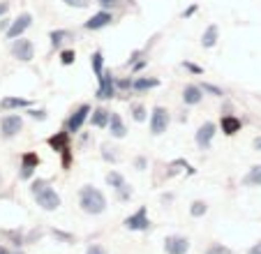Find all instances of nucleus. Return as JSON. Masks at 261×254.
<instances>
[{
  "mask_svg": "<svg viewBox=\"0 0 261 254\" xmlns=\"http://www.w3.org/2000/svg\"><path fill=\"white\" fill-rule=\"evenodd\" d=\"M30 194L35 196V201H37V206H40L42 210H58L60 208V194L44 178H37V181L30 183Z\"/></svg>",
  "mask_w": 261,
  "mask_h": 254,
  "instance_id": "1",
  "label": "nucleus"
},
{
  "mask_svg": "<svg viewBox=\"0 0 261 254\" xmlns=\"http://www.w3.org/2000/svg\"><path fill=\"white\" fill-rule=\"evenodd\" d=\"M79 206L86 215H102L107 210V196L93 185H84L79 190Z\"/></svg>",
  "mask_w": 261,
  "mask_h": 254,
  "instance_id": "2",
  "label": "nucleus"
},
{
  "mask_svg": "<svg viewBox=\"0 0 261 254\" xmlns=\"http://www.w3.org/2000/svg\"><path fill=\"white\" fill-rule=\"evenodd\" d=\"M169 122H171V118H169V111L164 107H155L153 111H150V120H148V125H150V134L153 137H160V134L167 132Z\"/></svg>",
  "mask_w": 261,
  "mask_h": 254,
  "instance_id": "3",
  "label": "nucleus"
},
{
  "mask_svg": "<svg viewBox=\"0 0 261 254\" xmlns=\"http://www.w3.org/2000/svg\"><path fill=\"white\" fill-rule=\"evenodd\" d=\"M23 130V118L16 113H7L0 118V137L3 139H14L16 134Z\"/></svg>",
  "mask_w": 261,
  "mask_h": 254,
  "instance_id": "4",
  "label": "nucleus"
},
{
  "mask_svg": "<svg viewBox=\"0 0 261 254\" xmlns=\"http://www.w3.org/2000/svg\"><path fill=\"white\" fill-rule=\"evenodd\" d=\"M90 113H93V109H90V104H81V107L74 109V113L67 118V125H65V130H67L69 134H76L84 127V122L90 118Z\"/></svg>",
  "mask_w": 261,
  "mask_h": 254,
  "instance_id": "5",
  "label": "nucleus"
},
{
  "mask_svg": "<svg viewBox=\"0 0 261 254\" xmlns=\"http://www.w3.org/2000/svg\"><path fill=\"white\" fill-rule=\"evenodd\" d=\"M12 56L21 63H30L35 58V44L30 39L19 37V39H12Z\"/></svg>",
  "mask_w": 261,
  "mask_h": 254,
  "instance_id": "6",
  "label": "nucleus"
},
{
  "mask_svg": "<svg viewBox=\"0 0 261 254\" xmlns=\"http://www.w3.org/2000/svg\"><path fill=\"white\" fill-rule=\"evenodd\" d=\"M116 79L118 77H114L111 72H107L104 69V74L97 79L99 81V88H97V99H111V97H116V93H118V86H116Z\"/></svg>",
  "mask_w": 261,
  "mask_h": 254,
  "instance_id": "7",
  "label": "nucleus"
},
{
  "mask_svg": "<svg viewBox=\"0 0 261 254\" xmlns=\"http://www.w3.org/2000/svg\"><path fill=\"white\" fill-rule=\"evenodd\" d=\"M148 226H150V220H148L146 206H141L137 213H132V215L125 217V229H129V231H146Z\"/></svg>",
  "mask_w": 261,
  "mask_h": 254,
  "instance_id": "8",
  "label": "nucleus"
},
{
  "mask_svg": "<svg viewBox=\"0 0 261 254\" xmlns=\"http://www.w3.org/2000/svg\"><path fill=\"white\" fill-rule=\"evenodd\" d=\"M30 23H33V14L30 12H23V14H19L14 21H12V26H10V30H7V39H19V37H23V33L30 28Z\"/></svg>",
  "mask_w": 261,
  "mask_h": 254,
  "instance_id": "9",
  "label": "nucleus"
},
{
  "mask_svg": "<svg viewBox=\"0 0 261 254\" xmlns=\"http://www.w3.org/2000/svg\"><path fill=\"white\" fill-rule=\"evenodd\" d=\"M215 122H203L201 127L197 130V134H194V141H197V146L201 148V150H208L213 143V137H215Z\"/></svg>",
  "mask_w": 261,
  "mask_h": 254,
  "instance_id": "10",
  "label": "nucleus"
},
{
  "mask_svg": "<svg viewBox=\"0 0 261 254\" xmlns=\"http://www.w3.org/2000/svg\"><path fill=\"white\" fill-rule=\"evenodd\" d=\"M164 249H167V254H188L190 240L185 236H167L164 238Z\"/></svg>",
  "mask_w": 261,
  "mask_h": 254,
  "instance_id": "11",
  "label": "nucleus"
},
{
  "mask_svg": "<svg viewBox=\"0 0 261 254\" xmlns=\"http://www.w3.org/2000/svg\"><path fill=\"white\" fill-rule=\"evenodd\" d=\"M111 21H114V14L109 10H102V12L90 16V19L84 23V28L86 30H102V28H107V26H111Z\"/></svg>",
  "mask_w": 261,
  "mask_h": 254,
  "instance_id": "12",
  "label": "nucleus"
},
{
  "mask_svg": "<svg viewBox=\"0 0 261 254\" xmlns=\"http://www.w3.org/2000/svg\"><path fill=\"white\" fill-rule=\"evenodd\" d=\"M220 127H222V132L227 134V137H233L236 132H241L243 122H241V118H236L233 113H224L222 120H220Z\"/></svg>",
  "mask_w": 261,
  "mask_h": 254,
  "instance_id": "13",
  "label": "nucleus"
},
{
  "mask_svg": "<svg viewBox=\"0 0 261 254\" xmlns=\"http://www.w3.org/2000/svg\"><path fill=\"white\" fill-rule=\"evenodd\" d=\"M201 99H203L201 86H197V83H188V86L182 88V102H185V104L194 107V104H199Z\"/></svg>",
  "mask_w": 261,
  "mask_h": 254,
  "instance_id": "14",
  "label": "nucleus"
},
{
  "mask_svg": "<svg viewBox=\"0 0 261 254\" xmlns=\"http://www.w3.org/2000/svg\"><path fill=\"white\" fill-rule=\"evenodd\" d=\"M109 132L114 139H123L127 134V127H125V120L120 118V113H111V120H109Z\"/></svg>",
  "mask_w": 261,
  "mask_h": 254,
  "instance_id": "15",
  "label": "nucleus"
},
{
  "mask_svg": "<svg viewBox=\"0 0 261 254\" xmlns=\"http://www.w3.org/2000/svg\"><path fill=\"white\" fill-rule=\"evenodd\" d=\"M90 125L93 127H109V120H111V111L104 107H97L93 109V113H90Z\"/></svg>",
  "mask_w": 261,
  "mask_h": 254,
  "instance_id": "16",
  "label": "nucleus"
},
{
  "mask_svg": "<svg viewBox=\"0 0 261 254\" xmlns=\"http://www.w3.org/2000/svg\"><path fill=\"white\" fill-rule=\"evenodd\" d=\"M160 86V79L155 77H134V93H146V90H153Z\"/></svg>",
  "mask_w": 261,
  "mask_h": 254,
  "instance_id": "17",
  "label": "nucleus"
},
{
  "mask_svg": "<svg viewBox=\"0 0 261 254\" xmlns=\"http://www.w3.org/2000/svg\"><path fill=\"white\" fill-rule=\"evenodd\" d=\"M49 146L54 148L56 153H65V150H69V132H67V130H63V132L54 134V137L49 139Z\"/></svg>",
  "mask_w": 261,
  "mask_h": 254,
  "instance_id": "18",
  "label": "nucleus"
},
{
  "mask_svg": "<svg viewBox=\"0 0 261 254\" xmlns=\"http://www.w3.org/2000/svg\"><path fill=\"white\" fill-rule=\"evenodd\" d=\"M217 39H220V30H217L215 23H211L201 35V46L203 49H213L217 44Z\"/></svg>",
  "mask_w": 261,
  "mask_h": 254,
  "instance_id": "19",
  "label": "nucleus"
},
{
  "mask_svg": "<svg viewBox=\"0 0 261 254\" xmlns=\"http://www.w3.org/2000/svg\"><path fill=\"white\" fill-rule=\"evenodd\" d=\"M25 107H30V102L23 97H3L0 99V111H14V109H25Z\"/></svg>",
  "mask_w": 261,
  "mask_h": 254,
  "instance_id": "20",
  "label": "nucleus"
},
{
  "mask_svg": "<svg viewBox=\"0 0 261 254\" xmlns=\"http://www.w3.org/2000/svg\"><path fill=\"white\" fill-rule=\"evenodd\" d=\"M243 185H247V187H261V164H254L250 171L243 176Z\"/></svg>",
  "mask_w": 261,
  "mask_h": 254,
  "instance_id": "21",
  "label": "nucleus"
},
{
  "mask_svg": "<svg viewBox=\"0 0 261 254\" xmlns=\"http://www.w3.org/2000/svg\"><path fill=\"white\" fill-rule=\"evenodd\" d=\"M49 39H51V46H54V49H63L65 42L72 39V33H67V30H51Z\"/></svg>",
  "mask_w": 261,
  "mask_h": 254,
  "instance_id": "22",
  "label": "nucleus"
},
{
  "mask_svg": "<svg viewBox=\"0 0 261 254\" xmlns=\"http://www.w3.org/2000/svg\"><path fill=\"white\" fill-rule=\"evenodd\" d=\"M90 67H93V72H95V77H102L104 74V56H102V51H95L93 56H90Z\"/></svg>",
  "mask_w": 261,
  "mask_h": 254,
  "instance_id": "23",
  "label": "nucleus"
},
{
  "mask_svg": "<svg viewBox=\"0 0 261 254\" xmlns=\"http://www.w3.org/2000/svg\"><path fill=\"white\" fill-rule=\"evenodd\" d=\"M206 213H208V204H206V201H201V199L192 201V206H190V215H192V217H203Z\"/></svg>",
  "mask_w": 261,
  "mask_h": 254,
  "instance_id": "24",
  "label": "nucleus"
},
{
  "mask_svg": "<svg viewBox=\"0 0 261 254\" xmlns=\"http://www.w3.org/2000/svg\"><path fill=\"white\" fill-rule=\"evenodd\" d=\"M107 185H109V187H114V190L123 187V185H125L123 173H118V171H109V173H107Z\"/></svg>",
  "mask_w": 261,
  "mask_h": 254,
  "instance_id": "25",
  "label": "nucleus"
},
{
  "mask_svg": "<svg viewBox=\"0 0 261 254\" xmlns=\"http://www.w3.org/2000/svg\"><path fill=\"white\" fill-rule=\"evenodd\" d=\"M21 164L30 166V169H37V166H40V155H37V153H25V155L21 157Z\"/></svg>",
  "mask_w": 261,
  "mask_h": 254,
  "instance_id": "26",
  "label": "nucleus"
},
{
  "mask_svg": "<svg viewBox=\"0 0 261 254\" xmlns=\"http://www.w3.org/2000/svg\"><path fill=\"white\" fill-rule=\"evenodd\" d=\"M201 90L206 95H213V97H224V90L217 88V86H213V83H201Z\"/></svg>",
  "mask_w": 261,
  "mask_h": 254,
  "instance_id": "27",
  "label": "nucleus"
},
{
  "mask_svg": "<svg viewBox=\"0 0 261 254\" xmlns=\"http://www.w3.org/2000/svg\"><path fill=\"white\" fill-rule=\"evenodd\" d=\"M116 86H118V90H132L134 88V79L132 77H118L116 79Z\"/></svg>",
  "mask_w": 261,
  "mask_h": 254,
  "instance_id": "28",
  "label": "nucleus"
},
{
  "mask_svg": "<svg viewBox=\"0 0 261 254\" xmlns=\"http://www.w3.org/2000/svg\"><path fill=\"white\" fill-rule=\"evenodd\" d=\"M74 60H76V51L74 49H63L60 51V63L63 65H72Z\"/></svg>",
  "mask_w": 261,
  "mask_h": 254,
  "instance_id": "29",
  "label": "nucleus"
},
{
  "mask_svg": "<svg viewBox=\"0 0 261 254\" xmlns=\"http://www.w3.org/2000/svg\"><path fill=\"white\" fill-rule=\"evenodd\" d=\"M206 254H231V249H229L227 245H222V243H213L211 247L206 249Z\"/></svg>",
  "mask_w": 261,
  "mask_h": 254,
  "instance_id": "30",
  "label": "nucleus"
},
{
  "mask_svg": "<svg viewBox=\"0 0 261 254\" xmlns=\"http://www.w3.org/2000/svg\"><path fill=\"white\" fill-rule=\"evenodd\" d=\"M132 118L137 122L146 120V107H141V104H134V107H132Z\"/></svg>",
  "mask_w": 261,
  "mask_h": 254,
  "instance_id": "31",
  "label": "nucleus"
},
{
  "mask_svg": "<svg viewBox=\"0 0 261 254\" xmlns=\"http://www.w3.org/2000/svg\"><path fill=\"white\" fill-rule=\"evenodd\" d=\"M116 194H118V199H120V201H129V199H132V187H129L127 183H125L123 187H118V190H116Z\"/></svg>",
  "mask_w": 261,
  "mask_h": 254,
  "instance_id": "32",
  "label": "nucleus"
},
{
  "mask_svg": "<svg viewBox=\"0 0 261 254\" xmlns=\"http://www.w3.org/2000/svg\"><path fill=\"white\" fill-rule=\"evenodd\" d=\"M67 7H74V10H86L90 5V0H63Z\"/></svg>",
  "mask_w": 261,
  "mask_h": 254,
  "instance_id": "33",
  "label": "nucleus"
},
{
  "mask_svg": "<svg viewBox=\"0 0 261 254\" xmlns=\"http://www.w3.org/2000/svg\"><path fill=\"white\" fill-rule=\"evenodd\" d=\"M102 157L107 162H118V155L114 153V148H109V146H102Z\"/></svg>",
  "mask_w": 261,
  "mask_h": 254,
  "instance_id": "34",
  "label": "nucleus"
},
{
  "mask_svg": "<svg viewBox=\"0 0 261 254\" xmlns=\"http://www.w3.org/2000/svg\"><path fill=\"white\" fill-rule=\"evenodd\" d=\"M97 5L102 7V10H114V7H118V0H97Z\"/></svg>",
  "mask_w": 261,
  "mask_h": 254,
  "instance_id": "35",
  "label": "nucleus"
},
{
  "mask_svg": "<svg viewBox=\"0 0 261 254\" xmlns=\"http://www.w3.org/2000/svg\"><path fill=\"white\" fill-rule=\"evenodd\" d=\"M182 67H185V69H190V72H192V74H203V67H199V65H194V63H188V60L182 63Z\"/></svg>",
  "mask_w": 261,
  "mask_h": 254,
  "instance_id": "36",
  "label": "nucleus"
},
{
  "mask_svg": "<svg viewBox=\"0 0 261 254\" xmlns=\"http://www.w3.org/2000/svg\"><path fill=\"white\" fill-rule=\"evenodd\" d=\"M86 254H107V249H104L102 245H90V247L86 249Z\"/></svg>",
  "mask_w": 261,
  "mask_h": 254,
  "instance_id": "37",
  "label": "nucleus"
},
{
  "mask_svg": "<svg viewBox=\"0 0 261 254\" xmlns=\"http://www.w3.org/2000/svg\"><path fill=\"white\" fill-rule=\"evenodd\" d=\"M30 118H35V120H46V111H44V109H37V111H30Z\"/></svg>",
  "mask_w": 261,
  "mask_h": 254,
  "instance_id": "38",
  "label": "nucleus"
},
{
  "mask_svg": "<svg viewBox=\"0 0 261 254\" xmlns=\"http://www.w3.org/2000/svg\"><path fill=\"white\" fill-rule=\"evenodd\" d=\"M33 173H35V169H30V166H23V164H21V178H23V181H28Z\"/></svg>",
  "mask_w": 261,
  "mask_h": 254,
  "instance_id": "39",
  "label": "nucleus"
},
{
  "mask_svg": "<svg viewBox=\"0 0 261 254\" xmlns=\"http://www.w3.org/2000/svg\"><path fill=\"white\" fill-rule=\"evenodd\" d=\"M54 236H56V238H60V240H65V243H72V236L63 234V231H58V229H54Z\"/></svg>",
  "mask_w": 261,
  "mask_h": 254,
  "instance_id": "40",
  "label": "nucleus"
},
{
  "mask_svg": "<svg viewBox=\"0 0 261 254\" xmlns=\"http://www.w3.org/2000/svg\"><path fill=\"white\" fill-rule=\"evenodd\" d=\"M146 65H148V58H143V60H137V63H132V69H134V72H141V69L146 67Z\"/></svg>",
  "mask_w": 261,
  "mask_h": 254,
  "instance_id": "41",
  "label": "nucleus"
},
{
  "mask_svg": "<svg viewBox=\"0 0 261 254\" xmlns=\"http://www.w3.org/2000/svg\"><path fill=\"white\" fill-rule=\"evenodd\" d=\"M134 166H137L139 171H143V169H146V157H137V162H134Z\"/></svg>",
  "mask_w": 261,
  "mask_h": 254,
  "instance_id": "42",
  "label": "nucleus"
},
{
  "mask_svg": "<svg viewBox=\"0 0 261 254\" xmlns=\"http://www.w3.org/2000/svg\"><path fill=\"white\" fill-rule=\"evenodd\" d=\"M247 254H261V240H259V243H256V245H252V247H250V252H247Z\"/></svg>",
  "mask_w": 261,
  "mask_h": 254,
  "instance_id": "43",
  "label": "nucleus"
},
{
  "mask_svg": "<svg viewBox=\"0 0 261 254\" xmlns=\"http://www.w3.org/2000/svg\"><path fill=\"white\" fill-rule=\"evenodd\" d=\"M7 10H10V3H0V16H5Z\"/></svg>",
  "mask_w": 261,
  "mask_h": 254,
  "instance_id": "44",
  "label": "nucleus"
},
{
  "mask_svg": "<svg viewBox=\"0 0 261 254\" xmlns=\"http://www.w3.org/2000/svg\"><path fill=\"white\" fill-rule=\"evenodd\" d=\"M10 26H12V21H5V19L0 21V30H5V33L10 30Z\"/></svg>",
  "mask_w": 261,
  "mask_h": 254,
  "instance_id": "45",
  "label": "nucleus"
},
{
  "mask_svg": "<svg viewBox=\"0 0 261 254\" xmlns=\"http://www.w3.org/2000/svg\"><path fill=\"white\" fill-rule=\"evenodd\" d=\"M252 148H254V150H259V153H261V137H256L254 141H252Z\"/></svg>",
  "mask_w": 261,
  "mask_h": 254,
  "instance_id": "46",
  "label": "nucleus"
},
{
  "mask_svg": "<svg viewBox=\"0 0 261 254\" xmlns=\"http://www.w3.org/2000/svg\"><path fill=\"white\" fill-rule=\"evenodd\" d=\"M194 12H197V5H192V7H190V10H188V12H185V14H182V16H192V14H194Z\"/></svg>",
  "mask_w": 261,
  "mask_h": 254,
  "instance_id": "47",
  "label": "nucleus"
},
{
  "mask_svg": "<svg viewBox=\"0 0 261 254\" xmlns=\"http://www.w3.org/2000/svg\"><path fill=\"white\" fill-rule=\"evenodd\" d=\"M0 254H10V252H7V249H5V247H0Z\"/></svg>",
  "mask_w": 261,
  "mask_h": 254,
  "instance_id": "48",
  "label": "nucleus"
},
{
  "mask_svg": "<svg viewBox=\"0 0 261 254\" xmlns=\"http://www.w3.org/2000/svg\"><path fill=\"white\" fill-rule=\"evenodd\" d=\"M16 254H23V252H16Z\"/></svg>",
  "mask_w": 261,
  "mask_h": 254,
  "instance_id": "49",
  "label": "nucleus"
}]
</instances>
